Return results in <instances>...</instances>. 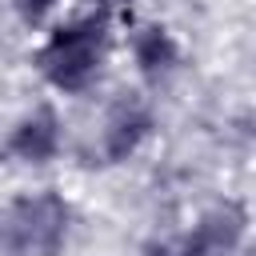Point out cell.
<instances>
[{"instance_id":"1","label":"cell","mask_w":256,"mask_h":256,"mask_svg":"<svg viewBox=\"0 0 256 256\" xmlns=\"http://www.w3.org/2000/svg\"><path fill=\"white\" fill-rule=\"evenodd\" d=\"M100 48H104V20H100V16H84V20H76V24L56 28L52 40L40 48L36 64H40V72H44L56 88L76 92V88H84V84L96 76V68H100Z\"/></svg>"},{"instance_id":"2","label":"cell","mask_w":256,"mask_h":256,"mask_svg":"<svg viewBox=\"0 0 256 256\" xmlns=\"http://www.w3.org/2000/svg\"><path fill=\"white\" fill-rule=\"evenodd\" d=\"M64 232H68V204L56 192L24 196L0 220L4 248L20 252V256H52L64 244Z\"/></svg>"},{"instance_id":"3","label":"cell","mask_w":256,"mask_h":256,"mask_svg":"<svg viewBox=\"0 0 256 256\" xmlns=\"http://www.w3.org/2000/svg\"><path fill=\"white\" fill-rule=\"evenodd\" d=\"M56 148H60V128H56L52 112H36V116L20 120L12 140H8V152L28 160V164H44L48 156H56Z\"/></svg>"},{"instance_id":"4","label":"cell","mask_w":256,"mask_h":256,"mask_svg":"<svg viewBox=\"0 0 256 256\" xmlns=\"http://www.w3.org/2000/svg\"><path fill=\"white\" fill-rule=\"evenodd\" d=\"M148 128H152V116H148L144 108H136V104L116 108V116L108 120V132H104V152H108L112 160L132 156V152L140 148V140L148 136Z\"/></svg>"},{"instance_id":"5","label":"cell","mask_w":256,"mask_h":256,"mask_svg":"<svg viewBox=\"0 0 256 256\" xmlns=\"http://www.w3.org/2000/svg\"><path fill=\"white\" fill-rule=\"evenodd\" d=\"M132 52H136V64H140L144 72H168V68L176 64V40H172V32L160 28V24L144 28V32L136 36Z\"/></svg>"},{"instance_id":"6","label":"cell","mask_w":256,"mask_h":256,"mask_svg":"<svg viewBox=\"0 0 256 256\" xmlns=\"http://www.w3.org/2000/svg\"><path fill=\"white\" fill-rule=\"evenodd\" d=\"M12 4H16V12H20L28 24H36V20H40V16L56 4V0H12Z\"/></svg>"}]
</instances>
